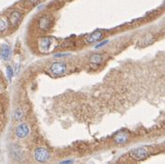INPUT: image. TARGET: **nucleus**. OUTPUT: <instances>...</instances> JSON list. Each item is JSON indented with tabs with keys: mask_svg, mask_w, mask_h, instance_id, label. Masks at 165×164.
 Listing matches in <instances>:
<instances>
[{
	"mask_svg": "<svg viewBox=\"0 0 165 164\" xmlns=\"http://www.w3.org/2000/svg\"><path fill=\"white\" fill-rule=\"evenodd\" d=\"M66 71H67V65L62 61L54 62L49 70L50 73L53 76H61L66 72Z\"/></svg>",
	"mask_w": 165,
	"mask_h": 164,
	"instance_id": "1",
	"label": "nucleus"
},
{
	"mask_svg": "<svg viewBox=\"0 0 165 164\" xmlns=\"http://www.w3.org/2000/svg\"><path fill=\"white\" fill-rule=\"evenodd\" d=\"M130 155L134 159L141 160V159H146L149 155V150L147 146H141V147H137V148H134V149L131 150Z\"/></svg>",
	"mask_w": 165,
	"mask_h": 164,
	"instance_id": "2",
	"label": "nucleus"
},
{
	"mask_svg": "<svg viewBox=\"0 0 165 164\" xmlns=\"http://www.w3.org/2000/svg\"><path fill=\"white\" fill-rule=\"evenodd\" d=\"M35 158L39 162H45L49 159V152L44 147H38L35 151Z\"/></svg>",
	"mask_w": 165,
	"mask_h": 164,
	"instance_id": "3",
	"label": "nucleus"
},
{
	"mask_svg": "<svg viewBox=\"0 0 165 164\" xmlns=\"http://www.w3.org/2000/svg\"><path fill=\"white\" fill-rule=\"evenodd\" d=\"M52 44V39L50 37H43L39 40V48L43 52H48Z\"/></svg>",
	"mask_w": 165,
	"mask_h": 164,
	"instance_id": "4",
	"label": "nucleus"
},
{
	"mask_svg": "<svg viewBox=\"0 0 165 164\" xmlns=\"http://www.w3.org/2000/svg\"><path fill=\"white\" fill-rule=\"evenodd\" d=\"M29 127L27 124L25 123H21L20 124L17 128H16V131H15V133H16V136L19 137V138H24L28 136L29 133Z\"/></svg>",
	"mask_w": 165,
	"mask_h": 164,
	"instance_id": "5",
	"label": "nucleus"
},
{
	"mask_svg": "<svg viewBox=\"0 0 165 164\" xmlns=\"http://www.w3.org/2000/svg\"><path fill=\"white\" fill-rule=\"evenodd\" d=\"M113 139H114L115 143H117L119 145H123V144L127 143V141L129 139V136H128V133L126 132H123L122 131V132L117 133Z\"/></svg>",
	"mask_w": 165,
	"mask_h": 164,
	"instance_id": "6",
	"label": "nucleus"
},
{
	"mask_svg": "<svg viewBox=\"0 0 165 164\" xmlns=\"http://www.w3.org/2000/svg\"><path fill=\"white\" fill-rule=\"evenodd\" d=\"M102 38H103V33L100 32V31H98V30H97V31H95V32H93L92 34H90L86 37L85 41H86L87 43H89V44H93V43H96V42L101 40Z\"/></svg>",
	"mask_w": 165,
	"mask_h": 164,
	"instance_id": "7",
	"label": "nucleus"
},
{
	"mask_svg": "<svg viewBox=\"0 0 165 164\" xmlns=\"http://www.w3.org/2000/svg\"><path fill=\"white\" fill-rule=\"evenodd\" d=\"M21 12L19 11H13L10 16H9V21H10V24L15 27V26H18L19 23L21 22Z\"/></svg>",
	"mask_w": 165,
	"mask_h": 164,
	"instance_id": "8",
	"label": "nucleus"
},
{
	"mask_svg": "<svg viewBox=\"0 0 165 164\" xmlns=\"http://www.w3.org/2000/svg\"><path fill=\"white\" fill-rule=\"evenodd\" d=\"M39 28L44 30V31H46V30H48L50 28V25H51V20L48 16H43L40 18L39 20Z\"/></svg>",
	"mask_w": 165,
	"mask_h": 164,
	"instance_id": "9",
	"label": "nucleus"
},
{
	"mask_svg": "<svg viewBox=\"0 0 165 164\" xmlns=\"http://www.w3.org/2000/svg\"><path fill=\"white\" fill-rule=\"evenodd\" d=\"M1 57L5 61H9L11 57V48L8 44H3L1 48Z\"/></svg>",
	"mask_w": 165,
	"mask_h": 164,
	"instance_id": "10",
	"label": "nucleus"
},
{
	"mask_svg": "<svg viewBox=\"0 0 165 164\" xmlns=\"http://www.w3.org/2000/svg\"><path fill=\"white\" fill-rule=\"evenodd\" d=\"M103 56L101 54H94L90 57V63L94 65H101L103 62Z\"/></svg>",
	"mask_w": 165,
	"mask_h": 164,
	"instance_id": "11",
	"label": "nucleus"
},
{
	"mask_svg": "<svg viewBox=\"0 0 165 164\" xmlns=\"http://www.w3.org/2000/svg\"><path fill=\"white\" fill-rule=\"evenodd\" d=\"M14 117H15V120H21V119L23 118V111L21 110H17L16 111H15V114H14Z\"/></svg>",
	"mask_w": 165,
	"mask_h": 164,
	"instance_id": "12",
	"label": "nucleus"
},
{
	"mask_svg": "<svg viewBox=\"0 0 165 164\" xmlns=\"http://www.w3.org/2000/svg\"><path fill=\"white\" fill-rule=\"evenodd\" d=\"M8 27V23L5 20L3 19H0V33L1 32H4L5 30L7 29Z\"/></svg>",
	"mask_w": 165,
	"mask_h": 164,
	"instance_id": "13",
	"label": "nucleus"
},
{
	"mask_svg": "<svg viewBox=\"0 0 165 164\" xmlns=\"http://www.w3.org/2000/svg\"><path fill=\"white\" fill-rule=\"evenodd\" d=\"M13 69L10 67V66H8L7 67V75H8V78L9 80H11V78L13 77Z\"/></svg>",
	"mask_w": 165,
	"mask_h": 164,
	"instance_id": "14",
	"label": "nucleus"
},
{
	"mask_svg": "<svg viewBox=\"0 0 165 164\" xmlns=\"http://www.w3.org/2000/svg\"><path fill=\"white\" fill-rule=\"evenodd\" d=\"M109 41L108 40H106V41H104V42H102V43H100L99 44H97V46L96 47L97 48H101V47H103V46H105V44H106L107 43H108Z\"/></svg>",
	"mask_w": 165,
	"mask_h": 164,
	"instance_id": "15",
	"label": "nucleus"
},
{
	"mask_svg": "<svg viewBox=\"0 0 165 164\" xmlns=\"http://www.w3.org/2000/svg\"><path fill=\"white\" fill-rule=\"evenodd\" d=\"M72 163H73L72 160H65V161L61 162V164H72Z\"/></svg>",
	"mask_w": 165,
	"mask_h": 164,
	"instance_id": "16",
	"label": "nucleus"
},
{
	"mask_svg": "<svg viewBox=\"0 0 165 164\" xmlns=\"http://www.w3.org/2000/svg\"><path fill=\"white\" fill-rule=\"evenodd\" d=\"M66 56H69V54H56L55 55V57H66Z\"/></svg>",
	"mask_w": 165,
	"mask_h": 164,
	"instance_id": "17",
	"label": "nucleus"
}]
</instances>
